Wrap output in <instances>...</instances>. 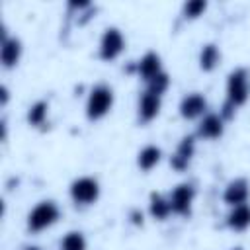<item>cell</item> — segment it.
I'll list each match as a JSON object with an SVG mask.
<instances>
[{
	"label": "cell",
	"mask_w": 250,
	"mask_h": 250,
	"mask_svg": "<svg viewBox=\"0 0 250 250\" xmlns=\"http://www.w3.org/2000/svg\"><path fill=\"white\" fill-rule=\"evenodd\" d=\"M219 59H221L219 49H217L213 43H209V45H205V47L201 49V53H199V66L209 72V70H213V68L217 66Z\"/></svg>",
	"instance_id": "e0dca14e"
},
{
	"label": "cell",
	"mask_w": 250,
	"mask_h": 250,
	"mask_svg": "<svg viewBox=\"0 0 250 250\" xmlns=\"http://www.w3.org/2000/svg\"><path fill=\"white\" fill-rule=\"evenodd\" d=\"M232 250H242V248H232Z\"/></svg>",
	"instance_id": "d4e9b609"
},
{
	"label": "cell",
	"mask_w": 250,
	"mask_h": 250,
	"mask_svg": "<svg viewBox=\"0 0 250 250\" xmlns=\"http://www.w3.org/2000/svg\"><path fill=\"white\" fill-rule=\"evenodd\" d=\"M205 8H207V2H205V0H189V2L184 6V16L189 18V20H193V18L201 16V14L205 12Z\"/></svg>",
	"instance_id": "44dd1931"
},
{
	"label": "cell",
	"mask_w": 250,
	"mask_h": 250,
	"mask_svg": "<svg viewBox=\"0 0 250 250\" xmlns=\"http://www.w3.org/2000/svg\"><path fill=\"white\" fill-rule=\"evenodd\" d=\"M129 217H131V223H133V225H143V213H141V211L135 209V211H131Z\"/></svg>",
	"instance_id": "7402d4cb"
},
{
	"label": "cell",
	"mask_w": 250,
	"mask_h": 250,
	"mask_svg": "<svg viewBox=\"0 0 250 250\" xmlns=\"http://www.w3.org/2000/svg\"><path fill=\"white\" fill-rule=\"evenodd\" d=\"M172 213L170 199H166L162 193H150V215L158 221H164Z\"/></svg>",
	"instance_id": "9a60e30c"
},
{
	"label": "cell",
	"mask_w": 250,
	"mask_h": 250,
	"mask_svg": "<svg viewBox=\"0 0 250 250\" xmlns=\"http://www.w3.org/2000/svg\"><path fill=\"white\" fill-rule=\"evenodd\" d=\"M207 109V102L201 94H188L180 104V113L184 119H195Z\"/></svg>",
	"instance_id": "9c48e42d"
},
{
	"label": "cell",
	"mask_w": 250,
	"mask_h": 250,
	"mask_svg": "<svg viewBox=\"0 0 250 250\" xmlns=\"http://www.w3.org/2000/svg\"><path fill=\"white\" fill-rule=\"evenodd\" d=\"M47 109H49L47 102H37V104H33V105L29 107V111H27V121H29V125H33V127L43 125L45 119H47Z\"/></svg>",
	"instance_id": "ac0fdd59"
},
{
	"label": "cell",
	"mask_w": 250,
	"mask_h": 250,
	"mask_svg": "<svg viewBox=\"0 0 250 250\" xmlns=\"http://www.w3.org/2000/svg\"><path fill=\"white\" fill-rule=\"evenodd\" d=\"M223 117L217 115V113H207L199 127H197V135L203 137V139H219L223 135Z\"/></svg>",
	"instance_id": "8fae6325"
},
{
	"label": "cell",
	"mask_w": 250,
	"mask_h": 250,
	"mask_svg": "<svg viewBox=\"0 0 250 250\" xmlns=\"http://www.w3.org/2000/svg\"><path fill=\"white\" fill-rule=\"evenodd\" d=\"M160 148L158 146H145L141 152H139V168L141 170H145V172H148V170H152L158 162H160Z\"/></svg>",
	"instance_id": "2e32d148"
},
{
	"label": "cell",
	"mask_w": 250,
	"mask_h": 250,
	"mask_svg": "<svg viewBox=\"0 0 250 250\" xmlns=\"http://www.w3.org/2000/svg\"><path fill=\"white\" fill-rule=\"evenodd\" d=\"M25 250H41L39 246H25Z\"/></svg>",
	"instance_id": "cb8c5ba5"
},
{
	"label": "cell",
	"mask_w": 250,
	"mask_h": 250,
	"mask_svg": "<svg viewBox=\"0 0 250 250\" xmlns=\"http://www.w3.org/2000/svg\"><path fill=\"white\" fill-rule=\"evenodd\" d=\"M248 193H250V188H248V182L244 178H236L232 180L227 188H225V193H223V199L225 203L236 207V205H242L246 203L248 199Z\"/></svg>",
	"instance_id": "ba28073f"
},
{
	"label": "cell",
	"mask_w": 250,
	"mask_h": 250,
	"mask_svg": "<svg viewBox=\"0 0 250 250\" xmlns=\"http://www.w3.org/2000/svg\"><path fill=\"white\" fill-rule=\"evenodd\" d=\"M137 72L141 74V78L145 82H148L150 78H154L156 74H160V57L156 53H146L139 62H137Z\"/></svg>",
	"instance_id": "7c38bea8"
},
{
	"label": "cell",
	"mask_w": 250,
	"mask_h": 250,
	"mask_svg": "<svg viewBox=\"0 0 250 250\" xmlns=\"http://www.w3.org/2000/svg\"><path fill=\"white\" fill-rule=\"evenodd\" d=\"M100 195V184L94 178H78L70 186V197L76 205H90Z\"/></svg>",
	"instance_id": "277c9868"
},
{
	"label": "cell",
	"mask_w": 250,
	"mask_h": 250,
	"mask_svg": "<svg viewBox=\"0 0 250 250\" xmlns=\"http://www.w3.org/2000/svg\"><path fill=\"white\" fill-rule=\"evenodd\" d=\"M168 84H170L168 74H166V72H160V74H156L154 78H150V80L146 82V92H150V94H154V96H162V94L166 92Z\"/></svg>",
	"instance_id": "d6986e66"
},
{
	"label": "cell",
	"mask_w": 250,
	"mask_h": 250,
	"mask_svg": "<svg viewBox=\"0 0 250 250\" xmlns=\"http://www.w3.org/2000/svg\"><path fill=\"white\" fill-rule=\"evenodd\" d=\"M193 150H195V139H193L191 135L184 137V139L180 141V145H178V148H176L172 160H170L172 168L178 170V172H184V170L188 168L191 156H193Z\"/></svg>",
	"instance_id": "52a82bcc"
},
{
	"label": "cell",
	"mask_w": 250,
	"mask_h": 250,
	"mask_svg": "<svg viewBox=\"0 0 250 250\" xmlns=\"http://www.w3.org/2000/svg\"><path fill=\"white\" fill-rule=\"evenodd\" d=\"M113 105V90L105 84H98L92 88L88 104H86V115L90 121L102 119Z\"/></svg>",
	"instance_id": "6da1fadb"
},
{
	"label": "cell",
	"mask_w": 250,
	"mask_h": 250,
	"mask_svg": "<svg viewBox=\"0 0 250 250\" xmlns=\"http://www.w3.org/2000/svg\"><path fill=\"white\" fill-rule=\"evenodd\" d=\"M59 207L55 201H41L39 205L33 207V211L27 217V229L31 232H41L47 227L55 225L59 219Z\"/></svg>",
	"instance_id": "7a4b0ae2"
},
{
	"label": "cell",
	"mask_w": 250,
	"mask_h": 250,
	"mask_svg": "<svg viewBox=\"0 0 250 250\" xmlns=\"http://www.w3.org/2000/svg\"><path fill=\"white\" fill-rule=\"evenodd\" d=\"M20 55H21V43L18 39H4L2 41V51H0V59H2V64L6 68H12L14 64H18L20 61Z\"/></svg>",
	"instance_id": "4fadbf2b"
},
{
	"label": "cell",
	"mask_w": 250,
	"mask_h": 250,
	"mask_svg": "<svg viewBox=\"0 0 250 250\" xmlns=\"http://www.w3.org/2000/svg\"><path fill=\"white\" fill-rule=\"evenodd\" d=\"M158 111H160V96L145 92L139 100V119L143 123H148L158 115Z\"/></svg>",
	"instance_id": "30bf717a"
},
{
	"label": "cell",
	"mask_w": 250,
	"mask_h": 250,
	"mask_svg": "<svg viewBox=\"0 0 250 250\" xmlns=\"http://www.w3.org/2000/svg\"><path fill=\"white\" fill-rule=\"evenodd\" d=\"M123 47H125V41H123L121 31L117 27H107L102 35V41H100V59L113 61L119 57Z\"/></svg>",
	"instance_id": "8992f818"
},
{
	"label": "cell",
	"mask_w": 250,
	"mask_h": 250,
	"mask_svg": "<svg viewBox=\"0 0 250 250\" xmlns=\"http://www.w3.org/2000/svg\"><path fill=\"white\" fill-rule=\"evenodd\" d=\"M227 225L232 230H244V229H248L250 227V205L242 203V205L232 207V211L227 217Z\"/></svg>",
	"instance_id": "5bb4252c"
},
{
	"label": "cell",
	"mask_w": 250,
	"mask_h": 250,
	"mask_svg": "<svg viewBox=\"0 0 250 250\" xmlns=\"http://www.w3.org/2000/svg\"><path fill=\"white\" fill-rule=\"evenodd\" d=\"M193 197H195V186L193 184H180L172 189L168 199H170V207L174 213H178L182 217H189Z\"/></svg>",
	"instance_id": "5b68a950"
},
{
	"label": "cell",
	"mask_w": 250,
	"mask_h": 250,
	"mask_svg": "<svg viewBox=\"0 0 250 250\" xmlns=\"http://www.w3.org/2000/svg\"><path fill=\"white\" fill-rule=\"evenodd\" d=\"M61 250H86V240L82 232H68L61 242Z\"/></svg>",
	"instance_id": "ffe728a7"
},
{
	"label": "cell",
	"mask_w": 250,
	"mask_h": 250,
	"mask_svg": "<svg viewBox=\"0 0 250 250\" xmlns=\"http://www.w3.org/2000/svg\"><path fill=\"white\" fill-rule=\"evenodd\" d=\"M248 98V72L244 68H236L229 74L227 80V104L238 107Z\"/></svg>",
	"instance_id": "3957f363"
},
{
	"label": "cell",
	"mask_w": 250,
	"mask_h": 250,
	"mask_svg": "<svg viewBox=\"0 0 250 250\" xmlns=\"http://www.w3.org/2000/svg\"><path fill=\"white\" fill-rule=\"evenodd\" d=\"M0 94H2V105H4V104L8 102V88L2 86V88H0Z\"/></svg>",
	"instance_id": "603a6c76"
}]
</instances>
